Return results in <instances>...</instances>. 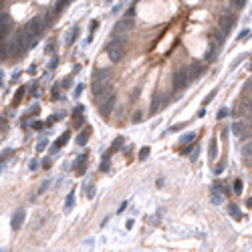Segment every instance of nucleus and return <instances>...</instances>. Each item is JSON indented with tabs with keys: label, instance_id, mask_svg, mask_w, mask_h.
Returning a JSON list of instances; mask_svg holds the SVG:
<instances>
[{
	"label": "nucleus",
	"instance_id": "nucleus-1",
	"mask_svg": "<svg viewBox=\"0 0 252 252\" xmlns=\"http://www.w3.org/2000/svg\"><path fill=\"white\" fill-rule=\"evenodd\" d=\"M125 40L119 36V39H113L111 43L107 44V55H109V58H111L113 63H117V61H121L123 57H125Z\"/></svg>",
	"mask_w": 252,
	"mask_h": 252
},
{
	"label": "nucleus",
	"instance_id": "nucleus-2",
	"mask_svg": "<svg viewBox=\"0 0 252 252\" xmlns=\"http://www.w3.org/2000/svg\"><path fill=\"white\" fill-rule=\"evenodd\" d=\"M95 101L99 103V111H101L103 117H107L109 113H111L113 105H115V93H113V89L109 93H105V95H101V97H97Z\"/></svg>",
	"mask_w": 252,
	"mask_h": 252
},
{
	"label": "nucleus",
	"instance_id": "nucleus-3",
	"mask_svg": "<svg viewBox=\"0 0 252 252\" xmlns=\"http://www.w3.org/2000/svg\"><path fill=\"white\" fill-rule=\"evenodd\" d=\"M43 28H44V26H43V20H40V18H32V20H28V22H26V26L22 28V32H24L28 39L34 40L40 32H43Z\"/></svg>",
	"mask_w": 252,
	"mask_h": 252
},
{
	"label": "nucleus",
	"instance_id": "nucleus-4",
	"mask_svg": "<svg viewBox=\"0 0 252 252\" xmlns=\"http://www.w3.org/2000/svg\"><path fill=\"white\" fill-rule=\"evenodd\" d=\"M188 83H190L188 69H179V71H175V73H174V79H171V87H174L175 91H182V89H184Z\"/></svg>",
	"mask_w": 252,
	"mask_h": 252
},
{
	"label": "nucleus",
	"instance_id": "nucleus-5",
	"mask_svg": "<svg viewBox=\"0 0 252 252\" xmlns=\"http://www.w3.org/2000/svg\"><path fill=\"white\" fill-rule=\"evenodd\" d=\"M93 97L97 99L101 97V95H105V93L111 91V79H101V81H93Z\"/></svg>",
	"mask_w": 252,
	"mask_h": 252
},
{
	"label": "nucleus",
	"instance_id": "nucleus-6",
	"mask_svg": "<svg viewBox=\"0 0 252 252\" xmlns=\"http://www.w3.org/2000/svg\"><path fill=\"white\" fill-rule=\"evenodd\" d=\"M210 200H212V204H216V206H220V204L224 202V186L220 184V182H214V186L210 188Z\"/></svg>",
	"mask_w": 252,
	"mask_h": 252
},
{
	"label": "nucleus",
	"instance_id": "nucleus-7",
	"mask_svg": "<svg viewBox=\"0 0 252 252\" xmlns=\"http://www.w3.org/2000/svg\"><path fill=\"white\" fill-rule=\"evenodd\" d=\"M234 22H236V16H234V14H224L222 18H220V32L228 34L230 30H232Z\"/></svg>",
	"mask_w": 252,
	"mask_h": 252
},
{
	"label": "nucleus",
	"instance_id": "nucleus-8",
	"mask_svg": "<svg viewBox=\"0 0 252 252\" xmlns=\"http://www.w3.org/2000/svg\"><path fill=\"white\" fill-rule=\"evenodd\" d=\"M232 129H234V133H236L238 137H248L250 135V127L246 125V121H236L232 125Z\"/></svg>",
	"mask_w": 252,
	"mask_h": 252
},
{
	"label": "nucleus",
	"instance_id": "nucleus-9",
	"mask_svg": "<svg viewBox=\"0 0 252 252\" xmlns=\"http://www.w3.org/2000/svg\"><path fill=\"white\" fill-rule=\"evenodd\" d=\"M69 137H71V133H69V131H65L63 135H61V137L57 139V143H55V145L51 147V153H57V151H58V149H61V147H63L65 143L69 141Z\"/></svg>",
	"mask_w": 252,
	"mask_h": 252
},
{
	"label": "nucleus",
	"instance_id": "nucleus-10",
	"mask_svg": "<svg viewBox=\"0 0 252 252\" xmlns=\"http://www.w3.org/2000/svg\"><path fill=\"white\" fill-rule=\"evenodd\" d=\"M131 26V20L129 18H125V20H121V22H117V26H115V30H113V39H119V34L123 32L125 28H129Z\"/></svg>",
	"mask_w": 252,
	"mask_h": 252
},
{
	"label": "nucleus",
	"instance_id": "nucleus-11",
	"mask_svg": "<svg viewBox=\"0 0 252 252\" xmlns=\"http://www.w3.org/2000/svg\"><path fill=\"white\" fill-rule=\"evenodd\" d=\"M202 71H204L202 65H200V63H194L192 67L188 69V77H190V81H192V79H198L200 75H202Z\"/></svg>",
	"mask_w": 252,
	"mask_h": 252
},
{
	"label": "nucleus",
	"instance_id": "nucleus-12",
	"mask_svg": "<svg viewBox=\"0 0 252 252\" xmlns=\"http://www.w3.org/2000/svg\"><path fill=\"white\" fill-rule=\"evenodd\" d=\"M75 167H77V174H85V170H87V153H83L81 157H79L77 161H75Z\"/></svg>",
	"mask_w": 252,
	"mask_h": 252
},
{
	"label": "nucleus",
	"instance_id": "nucleus-13",
	"mask_svg": "<svg viewBox=\"0 0 252 252\" xmlns=\"http://www.w3.org/2000/svg\"><path fill=\"white\" fill-rule=\"evenodd\" d=\"M22 220H24V210L20 208L18 212L14 214V218H12V230H18V228L22 226Z\"/></svg>",
	"mask_w": 252,
	"mask_h": 252
},
{
	"label": "nucleus",
	"instance_id": "nucleus-14",
	"mask_svg": "<svg viewBox=\"0 0 252 252\" xmlns=\"http://www.w3.org/2000/svg\"><path fill=\"white\" fill-rule=\"evenodd\" d=\"M95 81H101V79H111V69H95Z\"/></svg>",
	"mask_w": 252,
	"mask_h": 252
},
{
	"label": "nucleus",
	"instance_id": "nucleus-15",
	"mask_svg": "<svg viewBox=\"0 0 252 252\" xmlns=\"http://www.w3.org/2000/svg\"><path fill=\"white\" fill-rule=\"evenodd\" d=\"M89 135H91V127H85V129L81 131V133H79V137H77V143L79 145H85V143H87V139H89Z\"/></svg>",
	"mask_w": 252,
	"mask_h": 252
},
{
	"label": "nucleus",
	"instance_id": "nucleus-16",
	"mask_svg": "<svg viewBox=\"0 0 252 252\" xmlns=\"http://www.w3.org/2000/svg\"><path fill=\"white\" fill-rule=\"evenodd\" d=\"M242 155H244V160L246 161H252V139L246 141L242 145Z\"/></svg>",
	"mask_w": 252,
	"mask_h": 252
},
{
	"label": "nucleus",
	"instance_id": "nucleus-17",
	"mask_svg": "<svg viewBox=\"0 0 252 252\" xmlns=\"http://www.w3.org/2000/svg\"><path fill=\"white\" fill-rule=\"evenodd\" d=\"M165 101H167V97L161 99V105H165ZM157 109H160V93H155V95H153V103H151V113H155Z\"/></svg>",
	"mask_w": 252,
	"mask_h": 252
},
{
	"label": "nucleus",
	"instance_id": "nucleus-18",
	"mask_svg": "<svg viewBox=\"0 0 252 252\" xmlns=\"http://www.w3.org/2000/svg\"><path fill=\"white\" fill-rule=\"evenodd\" d=\"M75 36H77V26H73V28L67 32V36H65V44H71L75 40Z\"/></svg>",
	"mask_w": 252,
	"mask_h": 252
},
{
	"label": "nucleus",
	"instance_id": "nucleus-19",
	"mask_svg": "<svg viewBox=\"0 0 252 252\" xmlns=\"http://www.w3.org/2000/svg\"><path fill=\"white\" fill-rule=\"evenodd\" d=\"M216 153H218V145H216V141H210V160H214L216 157Z\"/></svg>",
	"mask_w": 252,
	"mask_h": 252
},
{
	"label": "nucleus",
	"instance_id": "nucleus-20",
	"mask_svg": "<svg viewBox=\"0 0 252 252\" xmlns=\"http://www.w3.org/2000/svg\"><path fill=\"white\" fill-rule=\"evenodd\" d=\"M228 212L232 214L234 218H240V212H238V206H236V204H230V206H228Z\"/></svg>",
	"mask_w": 252,
	"mask_h": 252
},
{
	"label": "nucleus",
	"instance_id": "nucleus-21",
	"mask_svg": "<svg viewBox=\"0 0 252 252\" xmlns=\"http://www.w3.org/2000/svg\"><path fill=\"white\" fill-rule=\"evenodd\" d=\"M22 95H24V89H18V93H16V95H14V99H12V105H18V103H20V99H22Z\"/></svg>",
	"mask_w": 252,
	"mask_h": 252
},
{
	"label": "nucleus",
	"instance_id": "nucleus-22",
	"mask_svg": "<svg viewBox=\"0 0 252 252\" xmlns=\"http://www.w3.org/2000/svg\"><path fill=\"white\" fill-rule=\"evenodd\" d=\"M73 202H75V194L71 192V194H69V198H67V206H65V210H67V212L73 208Z\"/></svg>",
	"mask_w": 252,
	"mask_h": 252
},
{
	"label": "nucleus",
	"instance_id": "nucleus-23",
	"mask_svg": "<svg viewBox=\"0 0 252 252\" xmlns=\"http://www.w3.org/2000/svg\"><path fill=\"white\" fill-rule=\"evenodd\" d=\"M194 139H196V133H188V135H184L179 141H182V143H192Z\"/></svg>",
	"mask_w": 252,
	"mask_h": 252
},
{
	"label": "nucleus",
	"instance_id": "nucleus-24",
	"mask_svg": "<svg viewBox=\"0 0 252 252\" xmlns=\"http://www.w3.org/2000/svg\"><path fill=\"white\" fill-rule=\"evenodd\" d=\"M123 145V137H117V139H115V143H113V147H111V149H109V151H111V153H113V151H117V149H119V147H121Z\"/></svg>",
	"mask_w": 252,
	"mask_h": 252
},
{
	"label": "nucleus",
	"instance_id": "nucleus-25",
	"mask_svg": "<svg viewBox=\"0 0 252 252\" xmlns=\"http://www.w3.org/2000/svg\"><path fill=\"white\" fill-rule=\"evenodd\" d=\"M71 0H58V4H57V8H55V12H61L63 10V6H67Z\"/></svg>",
	"mask_w": 252,
	"mask_h": 252
},
{
	"label": "nucleus",
	"instance_id": "nucleus-26",
	"mask_svg": "<svg viewBox=\"0 0 252 252\" xmlns=\"http://www.w3.org/2000/svg\"><path fill=\"white\" fill-rule=\"evenodd\" d=\"M234 192H236V194H240V192H242V182H240V179H236V182H234Z\"/></svg>",
	"mask_w": 252,
	"mask_h": 252
},
{
	"label": "nucleus",
	"instance_id": "nucleus-27",
	"mask_svg": "<svg viewBox=\"0 0 252 252\" xmlns=\"http://www.w3.org/2000/svg\"><path fill=\"white\" fill-rule=\"evenodd\" d=\"M147 155H149V147H143V149L139 151V160H145Z\"/></svg>",
	"mask_w": 252,
	"mask_h": 252
},
{
	"label": "nucleus",
	"instance_id": "nucleus-28",
	"mask_svg": "<svg viewBox=\"0 0 252 252\" xmlns=\"http://www.w3.org/2000/svg\"><path fill=\"white\" fill-rule=\"evenodd\" d=\"M101 170H103V171H107V170H109V157H105V160H103V164H101Z\"/></svg>",
	"mask_w": 252,
	"mask_h": 252
},
{
	"label": "nucleus",
	"instance_id": "nucleus-29",
	"mask_svg": "<svg viewBox=\"0 0 252 252\" xmlns=\"http://www.w3.org/2000/svg\"><path fill=\"white\" fill-rule=\"evenodd\" d=\"M141 117H143V113H141V111H135V113H133V121H141Z\"/></svg>",
	"mask_w": 252,
	"mask_h": 252
},
{
	"label": "nucleus",
	"instance_id": "nucleus-30",
	"mask_svg": "<svg viewBox=\"0 0 252 252\" xmlns=\"http://www.w3.org/2000/svg\"><path fill=\"white\" fill-rule=\"evenodd\" d=\"M228 113H230L228 109H220V111H218V119H224V117H226Z\"/></svg>",
	"mask_w": 252,
	"mask_h": 252
},
{
	"label": "nucleus",
	"instance_id": "nucleus-31",
	"mask_svg": "<svg viewBox=\"0 0 252 252\" xmlns=\"http://www.w3.org/2000/svg\"><path fill=\"white\" fill-rule=\"evenodd\" d=\"M214 97H216V91H212V93H210V95H208V97L204 99V105H206V103H210V101H212Z\"/></svg>",
	"mask_w": 252,
	"mask_h": 252
},
{
	"label": "nucleus",
	"instance_id": "nucleus-32",
	"mask_svg": "<svg viewBox=\"0 0 252 252\" xmlns=\"http://www.w3.org/2000/svg\"><path fill=\"white\" fill-rule=\"evenodd\" d=\"M244 91H252V79L246 83V85H244Z\"/></svg>",
	"mask_w": 252,
	"mask_h": 252
},
{
	"label": "nucleus",
	"instance_id": "nucleus-33",
	"mask_svg": "<svg viewBox=\"0 0 252 252\" xmlns=\"http://www.w3.org/2000/svg\"><path fill=\"white\" fill-rule=\"evenodd\" d=\"M133 14H135V8H133V6H131V8L127 10V18H131V16H133Z\"/></svg>",
	"mask_w": 252,
	"mask_h": 252
},
{
	"label": "nucleus",
	"instance_id": "nucleus-34",
	"mask_svg": "<svg viewBox=\"0 0 252 252\" xmlns=\"http://www.w3.org/2000/svg\"><path fill=\"white\" fill-rule=\"evenodd\" d=\"M97 26H99V22H97V20H93V22H91V26H89V28H91V32H93L95 28H97Z\"/></svg>",
	"mask_w": 252,
	"mask_h": 252
},
{
	"label": "nucleus",
	"instance_id": "nucleus-35",
	"mask_svg": "<svg viewBox=\"0 0 252 252\" xmlns=\"http://www.w3.org/2000/svg\"><path fill=\"white\" fill-rule=\"evenodd\" d=\"M55 51V43H51V44H47V53H53Z\"/></svg>",
	"mask_w": 252,
	"mask_h": 252
},
{
	"label": "nucleus",
	"instance_id": "nucleus-36",
	"mask_svg": "<svg viewBox=\"0 0 252 252\" xmlns=\"http://www.w3.org/2000/svg\"><path fill=\"white\" fill-rule=\"evenodd\" d=\"M222 170H224V164H218V165H216V174H222Z\"/></svg>",
	"mask_w": 252,
	"mask_h": 252
},
{
	"label": "nucleus",
	"instance_id": "nucleus-37",
	"mask_svg": "<svg viewBox=\"0 0 252 252\" xmlns=\"http://www.w3.org/2000/svg\"><path fill=\"white\" fill-rule=\"evenodd\" d=\"M36 167H39V161L32 160V161H30V170H36Z\"/></svg>",
	"mask_w": 252,
	"mask_h": 252
},
{
	"label": "nucleus",
	"instance_id": "nucleus-38",
	"mask_svg": "<svg viewBox=\"0 0 252 252\" xmlns=\"http://www.w3.org/2000/svg\"><path fill=\"white\" fill-rule=\"evenodd\" d=\"M234 4H236V6H244V4H246V0H234Z\"/></svg>",
	"mask_w": 252,
	"mask_h": 252
},
{
	"label": "nucleus",
	"instance_id": "nucleus-39",
	"mask_svg": "<svg viewBox=\"0 0 252 252\" xmlns=\"http://www.w3.org/2000/svg\"><path fill=\"white\" fill-rule=\"evenodd\" d=\"M47 188H49V182H44V184H43V188H40L39 192H40V194H43V192H47Z\"/></svg>",
	"mask_w": 252,
	"mask_h": 252
},
{
	"label": "nucleus",
	"instance_id": "nucleus-40",
	"mask_svg": "<svg viewBox=\"0 0 252 252\" xmlns=\"http://www.w3.org/2000/svg\"><path fill=\"white\" fill-rule=\"evenodd\" d=\"M32 127H34V129H43V123H40V121H34Z\"/></svg>",
	"mask_w": 252,
	"mask_h": 252
},
{
	"label": "nucleus",
	"instance_id": "nucleus-41",
	"mask_svg": "<svg viewBox=\"0 0 252 252\" xmlns=\"http://www.w3.org/2000/svg\"><path fill=\"white\" fill-rule=\"evenodd\" d=\"M81 91H83V85H77V89H75V95H81Z\"/></svg>",
	"mask_w": 252,
	"mask_h": 252
},
{
	"label": "nucleus",
	"instance_id": "nucleus-42",
	"mask_svg": "<svg viewBox=\"0 0 252 252\" xmlns=\"http://www.w3.org/2000/svg\"><path fill=\"white\" fill-rule=\"evenodd\" d=\"M190 151H192V147H190V145H186V147H182V153H190Z\"/></svg>",
	"mask_w": 252,
	"mask_h": 252
},
{
	"label": "nucleus",
	"instance_id": "nucleus-43",
	"mask_svg": "<svg viewBox=\"0 0 252 252\" xmlns=\"http://www.w3.org/2000/svg\"><path fill=\"white\" fill-rule=\"evenodd\" d=\"M63 87H71V79H65V81H63Z\"/></svg>",
	"mask_w": 252,
	"mask_h": 252
},
{
	"label": "nucleus",
	"instance_id": "nucleus-44",
	"mask_svg": "<svg viewBox=\"0 0 252 252\" xmlns=\"http://www.w3.org/2000/svg\"><path fill=\"white\" fill-rule=\"evenodd\" d=\"M139 97V89H135V91H133V95H131V99H137Z\"/></svg>",
	"mask_w": 252,
	"mask_h": 252
},
{
	"label": "nucleus",
	"instance_id": "nucleus-45",
	"mask_svg": "<svg viewBox=\"0 0 252 252\" xmlns=\"http://www.w3.org/2000/svg\"><path fill=\"white\" fill-rule=\"evenodd\" d=\"M182 127H184V123H178V125H174L171 129H174V131H178V129H182Z\"/></svg>",
	"mask_w": 252,
	"mask_h": 252
},
{
	"label": "nucleus",
	"instance_id": "nucleus-46",
	"mask_svg": "<svg viewBox=\"0 0 252 252\" xmlns=\"http://www.w3.org/2000/svg\"><path fill=\"white\" fill-rule=\"evenodd\" d=\"M246 206H248V208H252V196H250V198L246 200Z\"/></svg>",
	"mask_w": 252,
	"mask_h": 252
},
{
	"label": "nucleus",
	"instance_id": "nucleus-47",
	"mask_svg": "<svg viewBox=\"0 0 252 252\" xmlns=\"http://www.w3.org/2000/svg\"><path fill=\"white\" fill-rule=\"evenodd\" d=\"M0 85H2V73H0Z\"/></svg>",
	"mask_w": 252,
	"mask_h": 252
},
{
	"label": "nucleus",
	"instance_id": "nucleus-48",
	"mask_svg": "<svg viewBox=\"0 0 252 252\" xmlns=\"http://www.w3.org/2000/svg\"><path fill=\"white\" fill-rule=\"evenodd\" d=\"M0 8H2V0H0Z\"/></svg>",
	"mask_w": 252,
	"mask_h": 252
}]
</instances>
